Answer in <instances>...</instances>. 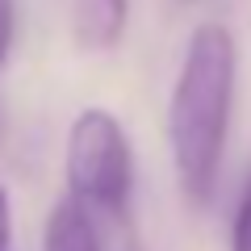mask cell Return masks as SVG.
Here are the masks:
<instances>
[{"label":"cell","instance_id":"obj_7","mask_svg":"<svg viewBox=\"0 0 251 251\" xmlns=\"http://www.w3.org/2000/svg\"><path fill=\"white\" fill-rule=\"evenodd\" d=\"M9 243H13V205L4 184H0V251H9Z\"/></svg>","mask_w":251,"mask_h":251},{"label":"cell","instance_id":"obj_1","mask_svg":"<svg viewBox=\"0 0 251 251\" xmlns=\"http://www.w3.org/2000/svg\"><path fill=\"white\" fill-rule=\"evenodd\" d=\"M239 50L222 21H201L184 42L176 84L168 97V147L180 193L193 205H209L230 134Z\"/></svg>","mask_w":251,"mask_h":251},{"label":"cell","instance_id":"obj_5","mask_svg":"<svg viewBox=\"0 0 251 251\" xmlns=\"http://www.w3.org/2000/svg\"><path fill=\"white\" fill-rule=\"evenodd\" d=\"M230 251H251V176L243 184L239 209H234V222H230Z\"/></svg>","mask_w":251,"mask_h":251},{"label":"cell","instance_id":"obj_4","mask_svg":"<svg viewBox=\"0 0 251 251\" xmlns=\"http://www.w3.org/2000/svg\"><path fill=\"white\" fill-rule=\"evenodd\" d=\"M42 251H100L97 226L75 201H54L42 226Z\"/></svg>","mask_w":251,"mask_h":251},{"label":"cell","instance_id":"obj_6","mask_svg":"<svg viewBox=\"0 0 251 251\" xmlns=\"http://www.w3.org/2000/svg\"><path fill=\"white\" fill-rule=\"evenodd\" d=\"M13 38H17V0H0V67L9 63Z\"/></svg>","mask_w":251,"mask_h":251},{"label":"cell","instance_id":"obj_3","mask_svg":"<svg viewBox=\"0 0 251 251\" xmlns=\"http://www.w3.org/2000/svg\"><path fill=\"white\" fill-rule=\"evenodd\" d=\"M130 0H75V42L84 50H113L126 34Z\"/></svg>","mask_w":251,"mask_h":251},{"label":"cell","instance_id":"obj_2","mask_svg":"<svg viewBox=\"0 0 251 251\" xmlns=\"http://www.w3.org/2000/svg\"><path fill=\"white\" fill-rule=\"evenodd\" d=\"M63 176H67V201L84 214L126 218L134 197V151L130 134L117 122L113 109L88 105L67 126V151H63Z\"/></svg>","mask_w":251,"mask_h":251}]
</instances>
